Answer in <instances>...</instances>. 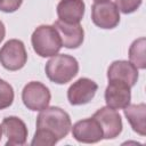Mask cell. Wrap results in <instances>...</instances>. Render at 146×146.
I'll list each match as a JSON object with an SVG mask.
<instances>
[{"mask_svg":"<svg viewBox=\"0 0 146 146\" xmlns=\"http://www.w3.org/2000/svg\"><path fill=\"white\" fill-rule=\"evenodd\" d=\"M71 128L72 122L68 113L58 106L43 108L36 117V129H43L52 133L58 140L66 137Z\"/></svg>","mask_w":146,"mask_h":146,"instance_id":"obj_1","label":"cell"},{"mask_svg":"<svg viewBox=\"0 0 146 146\" xmlns=\"http://www.w3.org/2000/svg\"><path fill=\"white\" fill-rule=\"evenodd\" d=\"M48 79L56 84H65L76 76L79 72V63L75 57L66 54H57L52 56L44 66Z\"/></svg>","mask_w":146,"mask_h":146,"instance_id":"obj_2","label":"cell"},{"mask_svg":"<svg viewBox=\"0 0 146 146\" xmlns=\"http://www.w3.org/2000/svg\"><path fill=\"white\" fill-rule=\"evenodd\" d=\"M31 43L35 54L43 58L57 55L63 47L58 32L54 25L38 26L31 35Z\"/></svg>","mask_w":146,"mask_h":146,"instance_id":"obj_3","label":"cell"},{"mask_svg":"<svg viewBox=\"0 0 146 146\" xmlns=\"http://www.w3.org/2000/svg\"><path fill=\"white\" fill-rule=\"evenodd\" d=\"M27 52L23 41L18 39L8 40L0 48V64L8 71H18L25 66Z\"/></svg>","mask_w":146,"mask_h":146,"instance_id":"obj_4","label":"cell"},{"mask_svg":"<svg viewBox=\"0 0 146 146\" xmlns=\"http://www.w3.org/2000/svg\"><path fill=\"white\" fill-rule=\"evenodd\" d=\"M51 94L49 88L39 81L26 83L22 90V100L25 107L30 111H42L49 106Z\"/></svg>","mask_w":146,"mask_h":146,"instance_id":"obj_5","label":"cell"},{"mask_svg":"<svg viewBox=\"0 0 146 146\" xmlns=\"http://www.w3.org/2000/svg\"><path fill=\"white\" fill-rule=\"evenodd\" d=\"M92 23L104 30H112L120 23V11L111 0L98 1L91 6Z\"/></svg>","mask_w":146,"mask_h":146,"instance_id":"obj_6","label":"cell"},{"mask_svg":"<svg viewBox=\"0 0 146 146\" xmlns=\"http://www.w3.org/2000/svg\"><path fill=\"white\" fill-rule=\"evenodd\" d=\"M102 127L103 139H114L122 132V119L119 112L108 106L100 107L92 115Z\"/></svg>","mask_w":146,"mask_h":146,"instance_id":"obj_7","label":"cell"},{"mask_svg":"<svg viewBox=\"0 0 146 146\" xmlns=\"http://www.w3.org/2000/svg\"><path fill=\"white\" fill-rule=\"evenodd\" d=\"M98 90V84L89 78H80L67 89L68 103L73 106L84 105L91 102Z\"/></svg>","mask_w":146,"mask_h":146,"instance_id":"obj_8","label":"cell"},{"mask_svg":"<svg viewBox=\"0 0 146 146\" xmlns=\"http://www.w3.org/2000/svg\"><path fill=\"white\" fill-rule=\"evenodd\" d=\"M104 97L106 106L114 110H123L131 102V87L123 81H108Z\"/></svg>","mask_w":146,"mask_h":146,"instance_id":"obj_9","label":"cell"},{"mask_svg":"<svg viewBox=\"0 0 146 146\" xmlns=\"http://www.w3.org/2000/svg\"><path fill=\"white\" fill-rule=\"evenodd\" d=\"M72 136L79 143L95 144L103 139V130L95 117H88L73 124Z\"/></svg>","mask_w":146,"mask_h":146,"instance_id":"obj_10","label":"cell"},{"mask_svg":"<svg viewBox=\"0 0 146 146\" xmlns=\"http://www.w3.org/2000/svg\"><path fill=\"white\" fill-rule=\"evenodd\" d=\"M2 132L7 137L6 146H22L27 139V127L18 116H6L1 123Z\"/></svg>","mask_w":146,"mask_h":146,"instance_id":"obj_11","label":"cell"},{"mask_svg":"<svg viewBox=\"0 0 146 146\" xmlns=\"http://www.w3.org/2000/svg\"><path fill=\"white\" fill-rule=\"evenodd\" d=\"M52 25L58 32L63 47L67 49H76L83 43L84 31L80 24H68L57 19Z\"/></svg>","mask_w":146,"mask_h":146,"instance_id":"obj_12","label":"cell"},{"mask_svg":"<svg viewBox=\"0 0 146 146\" xmlns=\"http://www.w3.org/2000/svg\"><path fill=\"white\" fill-rule=\"evenodd\" d=\"M138 68L128 60H114L107 68L108 81H123L130 87H133L138 81Z\"/></svg>","mask_w":146,"mask_h":146,"instance_id":"obj_13","label":"cell"},{"mask_svg":"<svg viewBox=\"0 0 146 146\" xmlns=\"http://www.w3.org/2000/svg\"><path fill=\"white\" fill-rule=\"evenodd\" d=\"M84 10L83 0H60L56 8L58 19L68 24H80L84 16Z\"/></svg>","mask_w":146,"mask_h":146,"instance_id":"obj_14","label":"cell"},{"mask_svg":"<svg viewBox=\"0 0 146 146\" xmlns=\"http://www.w3.org/2000/svg\"><path fill=\"white\" fill-rule=\"evenodd\" d=\"M124 116L130 123L132 130L140 136L146 135V105L140 104H129L123 108Z\"/></svg>","mask_w":146,"mask_h":146,"instance_id":"obj_15","label":"cell"},{"mask_svg":"<svg viewBox=\"0 0 146 146\" xmlns=\"http://www.w3.org/2000/svg\"><path fill=\"white\" fill-rule=\"evenodd\" d=\"M146 39L144 36L136 39L129 47V58L130 62L140 70H145L146 67V55H145Z\"/></svg>","mask_w":146,"mask_h":146,"instance_id":"obj_16","label":"cell"},{"mask_svg":"<svg viewBox=\"0 0 146 146\" xmlns=\"http://www.w3.org/2000/svg\"><path fill=\"white\" fill-rule=\"evenodd\" d=\"M58 143V139L50 132L43 129H36L34 137L31 141L32 146H52Z\"/></svg>","mask_w":146,"mask_h":146,"instance_id":"obj_17","label":"cell"},{"mask_svg":"<svg viewBox=\"0 0 146 146\" xmlns=\"http://www.w3.org/2000/svg\"><path fill=\"white\" fill-rule=\"evenodd\" d=\"M14 89L7 81L0 79V110L11 106L14 102Z\"/></svg>","mask_w":146,"mask_h":146,"instance_id":"obj_18","label":"cell"},{"mask_svg":"<svg viewBox=\"0 0 146 146\" xmlns=\"http://www.w3.org/2000/svg\"><path fill=\"white\" fill-rule=\"evenodd\" d=\"M143 0H115V5L119 11L123 14H131L135 13L141 5Z\"/></svg>","mask_w":146,"mask_h":146,"instance_id":"obj_19","label":"cell"},{"mask_svg":"<svg viewBox=\"0 0 146 146\" xmlns=\"http://www.w3.org/2000/svg\"><path fill=\"white\" fill-rule=\"evenodd\" d=\"M23 3V0H2L0 3V10L3 13H14Z\"/></svg>","mask_w":146,"mask_h":146,"instance_id":"obj_20","label":"cell"},{"mask_svg":"<svg viewBox=\"0 0 146 146\" xmlns=\"http://www.w3.org/2000/svg\"><path fill=\"white\" fill-rule=\"evenodd\" d=\"M5 35H6V27H5L3 22H2V21H0V43L3 41Z\"/></svg>","mask_w":146,"mask_h":146,"instance_id":"obj_21","label":"cell"},{"mask_svg":"<svg viewBox=\"0 0 146 146\" xmlns=\"http://www.w3.org/2000/svg\"><path fill=\"white\" fill-rule=\"evenodd\" d=\"M1 137H2V128L0 125V140H1Z\"/></svg>","mask_w":146,"mask_h":146,"instance_id":"obj_22","label":"cell"},{"mask_svg":"<svg viewBox=\"0 0 146 146\" xmlns=\"http://www.w3.org/2000/svg\"><path fill=\"white\" fill-rule=\"evenodd\" d=\"M95 2H98V1H107V0H94Z\"/></svg>","mask_w":146,"mask_h":146,"instance_id":"obj_23","label":"cell"},{"mask_svg":"<svg viewBox=\"0 0 146 146\" xmlns=\"http://www.w3.org/2000/svg\"><path fill=\"white\" fill-rule=\"evenodd\" d=\"M1 1H2V0H0V3H1Z\"/></svg>","mask_w":146,"mask_h":146,"instance_id":"obj_24","label":"cell"}]
</instances>
